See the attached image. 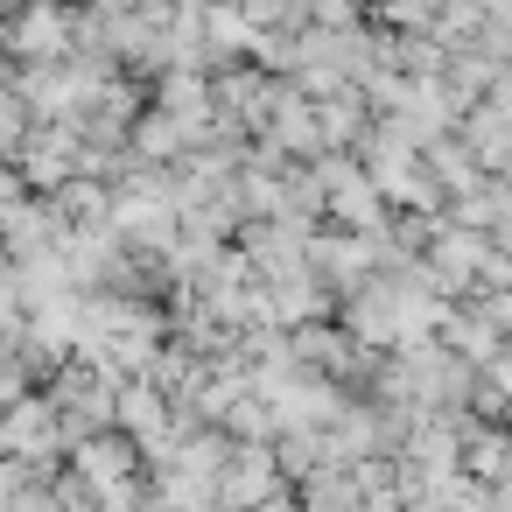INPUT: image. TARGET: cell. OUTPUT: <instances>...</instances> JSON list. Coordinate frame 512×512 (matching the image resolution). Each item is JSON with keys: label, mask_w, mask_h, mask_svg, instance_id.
<instances>
[{"label": "cell", "mask_w": 512, "mask_h": 512, "mask_svg": "<svg viewBox=\"0 0 512 512\" xmlns=\"http://www.w3.org/2000/svg\"><path fill=\"white\" fill-rule=\"evenodd\" d=\"M0 449L8 456H36V463H64V407L50 386H29L8 414H0Z\"/></svg>", "instance_id": "obj_1"}, {"label": "cell", "mask_w": 512, "mask_h": 512, "mask_svg": "<svg viewBox=\"0 0 512 512\" xmlns=\"http://www.w3.org/2000/svg\"><path fill=\"white\" fill-rule=\"evenodd\" d=\"M281 491H288V470H281L274 442H232V456H225V470H218V505L260 512V505L281 498Z\"/></svg>", "instance_id": "obj_2"}, {"label": "cell", "mask_w": 512, "mask_h": 512, "mask_svg": "<svg viewBox=\"0 0 512 512\" xmlns=\"http://www.w3.org/2000/svg\"><path fill=\"white\" fill-rule=\"evenodd\" d=\"M8 43H15L29 64H50V57H64V43H71V22H64V8H29V15L8 29Z\"/></svg>", "instance_id": "obj_3"}]
</instances>
